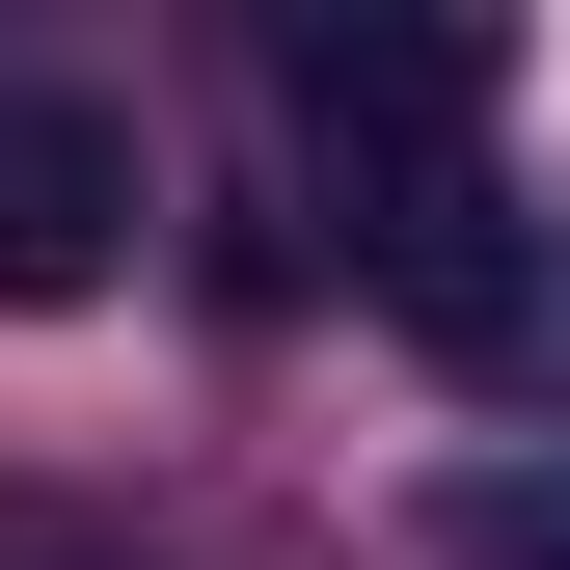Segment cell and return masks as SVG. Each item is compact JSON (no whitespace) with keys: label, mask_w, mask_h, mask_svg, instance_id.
Returning a JSON list of instances; mask_svg holds the SVG:
<instances>
[{"label":"cell","mask_w":570,"mask_h":570,"mask_svg":"<svg viewBox=\"0 0 570 570\" xmlns=\"http://www.w3.org/2000/svg\"><path fill=\"white\" fill-rule=\"evenodd\" d=\"M0 570H109V543H55V517H28V543H0Z\"/></svg>","instance_id":"5b68a950"},{"label":"cell","mask_w":570,"mask_h":570,"mask_svg":"<svg viewBox=\"0 0 570 570\" xmlns=\"http://www.w3.org/2000/svg\"><path fill=\"white\" fill-rule=\"evenodd\" d=\"M435 570H570V462H435Z\"/></svg>","instance_id":"277c9868"},{"label":"cell","mask_w":570,"mask_h":570,"mask_svg":"<svg viewBox=\"0 0 570 570\" xmlns=\"http://www.w3.org/2000/svg\"><path fill=\"white\" fill-rule=\"evenodd\" d=\"M353 272H381L407 353H462V381H570V218L517 164H435V190H353Z\"/></svg>","instance_id":"6da1fadb"},{"label":"cell","mask_w":570,"mask_h":570,"mask_svg":"<svg viewBox=\"0 0 570 570\" xmlns=\"http://www.w3.org/2000/svg\"><path fill=\"white\" fill-rule=\"evenodd\" d=\"M272 82H299V136H326L353 190L489 164V28H272Z\"/></svg>","instance_id":"7a4b0ae2"},{"label":"cell","mask_w":570,"mask_h":570,"mask_svg":"<svg viewBox=\"0 0 570 570\" xmlns=\"http://www.w3.org/2000/svg\"><path fill=\"white\" fill-rule=\"evenodd\" d=\"M136 245V109L55 82V55H0V299H82Z\"/></svg>","instance_id":"3957f363"}]
</instances>
